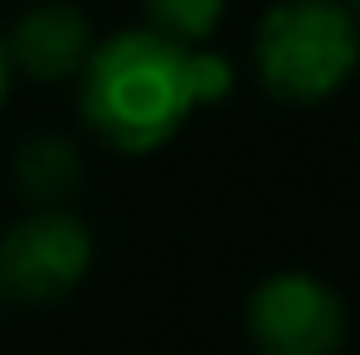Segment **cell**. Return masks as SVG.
<instances>
[{"label": "cell", "mask_w": 360, "mask_h": 355, "mask_svg": "<svg viewBox=\"0 0 360 355\" xmlns=\"http://www.w3.org/2000/svg\"><path fill=\"white\" fill-rule=\"evenodd\" d=\"M10 93V49H5V34H0V103Z\"/></svg>", "instance_id": "ba28073f"}, {"label": "cell", "mask_w": 360, "mask_h": 355, "mask_svg": "<svg viewBox=\"0 0 360 355\" xmlns=\"http://www.w3.org/2000/svg\"><path fill=\"white\" fill-rule=\"evenodd\" d=\"M346 10H360V0H351V5H346Z\"/></svg>", "instance_id": "9c48e42d"}, {"label": "cell", "mask_w": 360, "mask_h": 355, "mask_svg": "<svg viewBox=\"0 0 360 355\" xmlns=\"http://www.w3.org/2000/svg\"><path fill=\"white\" fill-rule=\"evenodd\" d=\"M248 336L263 355H336L346 306L311 273H278L248 297Z\"/></svg>", "instance_id": "277c9868"}, {"label": "cell", "mask_w": 360, "mask_h": 355, "mask_svg": "<svg viewBox=\"0 0 360 355\" xmlns=\"http://www.w3.org/2000/svg\"><path fill=\"white\" fill-rule=\"evenodd\" d=\"M88 263L93 234L63 209H39L0 238V292L20 302H54L83 283Z\"/></svg>", "instance_id": "3957f363"}, {"label": "cell", "mask_w": 360, "mask_h": 355, "mask_svg": "<svg viewBox=\"0 0 360 355\" xmlns=\"http://www.w3.org/2000/svg\"><path fill=\"white\" fill-rule=\"evenodd\" d=\"M146 20H151L146 30H156V34L176 39V44L200 49L219 30L224 0H146Z\"/></svg>", "instance_id": "52a82bcc"}, {"label": "cell", "mask_w": 360, "mask_h": 355, "mask_svg": "<svg viewBox=\"0 0 360 355\" xmlns=\"http://www.w3.org/2000/svg\"><path fill=\"white\" fill-rule=\"evenodd\" d=\"M20 185L34 200H63L78 185V151L63 136H34L20 151Z\"/></svg>", "instance_id": "8992f818"}, {"label": "cell", "mask_w": 360, "mask_h": 355, "mask_svg": "<svg viewBox=\"0 0 360 355\" xmlns=\"http://www.w3.org/2000/svg\"><path fill=\"white\" fill-rule=\"evenodd\" d=\"M234 88L229 63L210 49L176 44L156 30H122L93 44L83 63V117L127 156H146L176 136L195 108Z\"/></svg>", "instance_id": "6da1fadb"}, {"label": "cell", "mask_w": 360, "mask_h": 355, "mask_svg": "<svg viewBox=\"0 0 360 355\" xmlns=\"http://www.w3.org/2000/svg\"><path fill=\"white\" fill-rule=\"evenodd\" d=\"M5 49H10V68H25L30 78L59 83V78L83 73V63L93 54V34L73 5H39L10 30Z\"/></svg>", "instance_id": "5b68a950"}, {"label": "cell", "mask_w": 360, "mask_h": 355, "mask_svg": "<svg viewBox=\"0 0 360 355\" xmlns=\"http://www.w3.org/2000/svg\"><path fill=\"white\" fill-rule=\"evenodd\" d=\"M360 63L356 15L341 0H283L263 15L258 73L283 103L331 98Z\"/></svg>", "instance_id": "7a4b0ae2"}]
</instances>
